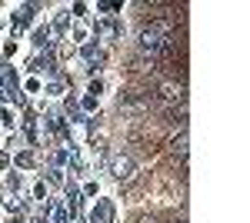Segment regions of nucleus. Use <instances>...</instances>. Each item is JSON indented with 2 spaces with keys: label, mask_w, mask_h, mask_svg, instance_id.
<instances>
[{
  "label": "nucleus",
  "mask_w": 250,
  "mask_h": 223,
  "mask_svg": "<svg viewBox=\"0 0 250 223\" xmlns=\"http://www.w3.org/2000/svg\"><path fill=\"white\" fill-rule=\"evenodd\" d=\"M27 223H50V220H47L43 213H34V217H27Z\"/></svg>",
  "instance_id": "nucleus-25"
},
{
  "label": "nucleus",
  "mask_w": 250,
  "mask_h": 223,
  "mask_svg": "<svg viewBox=\"0 0 250 223\" xmlns=\"http://www.w3.org/2000/svg\"><path fill=\"white\" fill-rule=\"evenodd\" d=\"M63 107H67V117H70V123H80V103L74 97H63Z\"/></svg>",
  "instance_id": "nucleus-17"
},
{
  "label": "nucleus",
  "mask_w": 250,
  "mask_h": 223,
  "mask_svg": "<svg viewBox=\"0 0 250 223\" xmlns=\"http://www.w3.org/2000/svg\"><path fill=\"white\" fill-rule=\"evenodd\" d=\"M20 93H27V97H40L43 93V80L34 74H27L23 80H20Z\"/></svg>",
  "instance_id": "nucleus-12"
},
{
  "label": "nucleus",
  "mask_w": 250,
  "mask_h": 223,
  "mask_svg": "<svg viewBox=\"0 0 250 223\" xmlns=\"http://www.w3.org/2000/svg\"><path fill=\"white\" fill-rule=\"evenodd\" d=\"M100 93H104V77H90V80H87V97L100 100Z\"/></svg>",
  "instance_id": "nucleus-19"
},
{
  "label": "nucleus",
  "mask_w": 250,
  "mask_h": 223,
  "mask_svg": "<svg viewBox=\"0 0 250 223\" xmlns=\"http://www.w3.org/2000/svg\"><path fill=\"white\" fill-rule=\"evenodd\" d=\"M87 223H110V200L97 197L90 210H87Z\"/></svg>",
  "instance_id": "nucleus-9"
},
{
  "label": "nucleus",
  "mask_w": 250,
  "mask_h": 223,
  "mask_svg": "<svg viewBox=\"0 0 250 223\" xmlns=\"http://www.w3.org/2000/svg\"><path fill=\"white\" fill-rule=\"evenodd\" d=\"M23 133H27L30 140H37V120H23Z\"/></svg>",
  "instance_id": "nucleus-24"
},
{
  "label": "nucleus",
  "mask_w": 250,
  "mask_h": 223,
  "mask_svg": "<svg viewBox=\"0 0 250 223\" xmlns=\"http://www.w3.org/2000/svg\"><path fill=\"white\" fill-rule=\"evenodd\" d=\"M3 150H10V153L23 150V133H7V140H3Z\"/></svg>",
  "instance_id": "nucleus-18"
},
{
  "label": "nucleus",
  "mask_w": 250,
  "mask_h": 223,
  "mask_svg": "<svg viewBox=\"0 0 250 223\" xmlns=\"http://www.w3.org/2000/svg\"><path fill=\"white\" fill-rule=\"evenodd\" d=\"M43 183H47V186H63V183H67V170L50 167V170H47V177H43Z\"/></svg>",
  "instance_id": "nucleus-16"
},
{
  "label": "nucleus",
  "mask_w": 250,
  "mask_h": 223,
  "mask_svg": "<svg viewBox=\"0 0 250 223\" xmlns=\"http://www.w3.org/2000/svg\"><path fill=\"white\" fill-rule=\"evenodd\" d=\"M14 34H10V37L17 40L20 37V30H23V27H27V23H30V20H34V7H30V3H20L17 10H14Z\"/></svg>",
  "instance_id": "nucleus-10"
},
{
  "label": "nucleus",
  "mask_w": 250,
  "mask_h": 223,
  "mask_svg": "<svg viewBox=\"0 0 250 223\" xmlns=\"http://www.w3.org/2000/svg\"><path fill=\"white\" fill-rule=\"evenodd\" d=\"M80 60H83V63H87V70L94 74V70H100V67H104L107 54H104V47H100V43H94V40H90V43H83V47H80Z\"/></svg>",
  "instance_id": "nucleus-4"
},
{
  "label": "nucleus",
  "mask_w": 250,
  "mask_h": 223,
  "mask_svg": "<svg viewBox=\"0 0 250 223\" xmlns=\"http://www.w3.org/2000/svg\"><path fill=\"white\" fill-rule=\"evenodd\" d=\"M23 186H27V180H23V173H20V170H7V173H3V197L20 200Z\"/></svg>",
  "instance_id": "nucleus-6"
},
{
  "label": "nucleus",
  "mask_w": 250,
  "mask_h": 223,
  "mask_svg": "<svg viewBox=\"0 0 250 223\" xmlns=\"http://www.w3.org/2000/svg\"><path fill=\"white\" fill-rule=\"evenodd\" d=\"M37 167V153L34 150H17L14 153V170H34Z\"/></svg>",
  "instance_id": "nucleus-11"
},
{
  "label": "nucleus",
  "mask_w": 250,
  "mask_h": 223,
  "mask_svg": "<svg viewBox=\"0 0 250 223\" xmlns=\"http://www.w3.org/2000/svg\"><path fill=\"white\" fill-rule=\"evenodd\" d=\"M137 47H140V54H147L154 60V57H160L164 50H170V37H160L154 27H144L140 37H137Z\"/></svg>",
  "instance_id": "nucleus-1"
},
{
  "label": "nucleus",
  "mask_w": 250,
  "mask_h": 223,
  "mask_svg": "<svg viewBox=\"0 0 250 223\" xmlns=\"http://www.w3.org/2000/svg\"><path fill=\"white\" fill-rule=\"evenodd\" d=\"M57 60H54V50H47V54H34V60H30V74L40 77V80H54L57 77Z\"/></svg>",
  "instance_id": "nucleus-2"
},
{
  "label": "nucleus",
  "mask_w": 250,
  "mask_h": 223,
  "mask_svg": "<svg viewBox=\"0 0 250 223\" xmlns=\"http://www.w3.org/2000/svg\"><path fill=\"white\" fill-rule=\"evenodd\" d=\"M3 223H27L23 210H3Z\"/></svg>",
  "instance_id": "nucleus-22"
},
{
  "label": "nucleus",
  "mask_w": 250,
  "mask_h": 223,
  "mask_svg": "<svg viewBox=\"0 0 250 223\" xmlns=\"http://www.w3.org/2000/svg\"><path fill=\"white\" fill-rule=\"evenodd\" d=\"M30 200L43 206L47 200H50V186L43 183V180H34V183H30Z\"/></svg>",
  "instance_id": "nucleus-15"
},
{
  "label": "nucleus",
  "mask_w": 250,
  "mask_h": 223,
  "mask_svg": "<svg viewBox=\"0 0 250 223\" xmlns=\"http://www.w3.org/2000/svg\"><path fill=\"white\" fill-rule=\"evenodd\" d=\"M43 97H67V83L60 80V77H54V80H43Z\"/></svg>",
  "instance_id": "nucleus-14"
},
{
  "label": "nucleus",
  "mask_w": 250,
  "mask_h": 223,
  "mask_svg": "<svg viewBox=\"0 0 250 223\" xmlns=\"http://www.w3.org/2000/svg\"><path fill=\"white\" fill-rule=\"evenodd\" d=\"M67 40H70V47H83V43L94 40V27H90L87 20H74L70 30H67Z\"/></svg>",
  "instance_id": "nucleus-5"
},
{
  "label": "nucleus",
  "mask_w": 250,
  "mask_h": 223,
  "mask_svg": "<svg viewBox=\"0 0 250 223\" xmlns=\"http://www.w3.org/2000/svg\"><path fill=\"white\" fill-rule=\"evenodd\" d=\"M77 103H80V113H94L97 107H100V100H94V97H87V93H83V97H80Z\"/></svg>",
  "instance_id": "nucleus-20"
},
{
  "label": "nucleus",
  "mask_w": 250,
  "mask_h": 223,
  "mask_svg": "<svg viewBox=\"0 0 250 223\" xmlns=\"http://www.w3.org/2000/svg\"><path fill=\"white\" fill-rule=\"evenodd\" d=\"M20 127V113L14 103H0V130H7V133H17Z\"/></svg>",
  "instance_id": "nucleus-8"
},
{
  "label": "nucleus",
  "mask_w": 250,
  "mask_h": 223,
  "mask_svg": "<svg viewBox=\"0 0 250 223\" xmlns=\"http://www.w3.org/2000/svg\"><path fill=\"white\" fill-rule=\"evenodd\" d=\"M80 197H100V183L97 180H87V183L80 186Z\"/></svg>",
  "instance_id": "nucleus-21"
},
{
  "label": "nucleus",
  "mask_w": 250,
  "mask_h": 223,
  "mask_svg": "<svg viewBox=\"0 0 250 223\" xmlns=\"http://www.w3.org/2000/svg\"><path fill=\"white\" fill-rule=\"evenodd\" d=\"M107 170H110V177L114 180H134V173H137V163L130 160V157H110L107 160Z\"/></svg>",
  "instance_id": "nucleus-3"
},
{
  "label": "nucleus",
  "mask_w": 250,
  "mask_h": 223,
  "mask_svg": "<svg viewBox=\"0 0 250 223\" xmlns=\"http://www.w3.org/2000/svg\"><path fill=\"white\" fill-rule=\"evenodd\" d=\"M0 50H3V57H7V60H10V57H17V40H14V37L3 40V47H0Z\"/></svg>",
  "instance_id": "nucleus-23"
},
{
  "label": "nucleus",
  "mask_w": 250,
  "mask_h": 223,
  "mask_svg": "<svg viewBox=\"0 0 250 223\" xmlns=\"http://www.w3.org/2000/svg\"><path fill=\"white\" fill-rule=\"evenodd\" d=\"M30 43H34V50L37 54H47V50H54V34H50V27L43 23V27H34V34H30Z\"/></svg>",
  "instance_id": "nucleus-7"
},
{
  "label": "nucleus",
  "mask_w": 250,
  "mask_h": 223,
  "mask_svg": "<svg viewBox=\"0 0 250 223\" xmlns=\"http://www.w3.org/2000/svg\"><path fill=\"white\" fill-rule=\"evenodd\" d=\"M160 97H164L167 103H177V100H184V87H180V83H170V80H164V83H160Z\"/></svg>",
  "instance_id": "nucleus-13"
}]
</instances>
